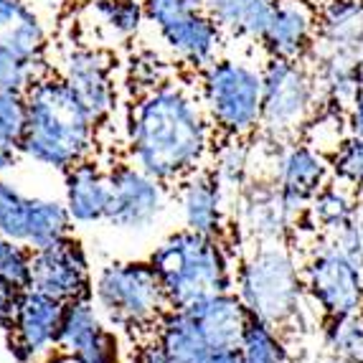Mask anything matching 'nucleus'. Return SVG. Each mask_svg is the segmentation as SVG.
Returning <instances> with one entry per match:
<instances>
[{
	"mask_svg": "<svg viewBox=\"0 0 363 363\" xmlns=\"http://www.w3.org/2000/svg\"><path fill=\"white\" fill-rule=\"evenodd\" d=\"M206 107L178 84H155L133 104L128 145L135 165L163 183H181L211 147Z\"/></svg>",
	"mask_w": 363,
	"mask_h": 363,
	"instance_id": "1",
	"label": "nucleus"
},
{
	"mask_svg": "<svg viewBox=\"0 0 363 363\" xmlns=\"http://www.w3.org/2000/svg\"><path fill=\"white\" fill-rule=\"evenodd\" d=\"M28 125L21 152L46 168L64 170L86 160L94 145V117L61 77H41L26 91Z\"/></svg>",
	"mask_w": 363,
	"mask_h": 363,
	"instance_id": "2",
	"label": "nucleus"
},
{
	"mask_svg": "<svg viewBox=\"0 0 363 363\" xmlns=\"http://www.w3.org/2000/svg\"><path fill=\"white\" fill-rule=\"evenodd\" d=\"M160 277L170 310L191 308L203 297L231 292L236 274L221 239L181 229L155 247L147 259Z\"/></svg>",
	"mask_w": 363,
	"mask_h": 363,
	"instance_id": "3",
	"label": "nucleus"
},
{
	"mask_svg": "<svg viewBox=\"0 0 363 363\" xmlns=\"http://www.w3.org/2000/svg\"><path fill=\"white\" fill-rule=\"evenodd\" d=\"M236 295L249 315L287 335L303 310V264L287 242L257 244L236 269Z\"/></svg>",
	"mask_w": 363,
	"mask_h": 363,
	"instance_id": "4",
	"label": "nucleus"
},
{
	"mask_svg": "<svg viewBox=\"0 0 363 363\" xmlns=\"http://www.w3.org/2000/svg\"><path fill=\"white\" fill-rule=\"evenodd\" d=\"M262 72L244 61L216 59L201 69V102L213 130L226 140H249L262 130Z\"/></svg>",
	"mask_w": 363,
	"mask_h": 363,
	"instance_id": "5",
	"label": "nucleus"
},
{
	"mask_svg": "<svg viewBox=\"0 0 363 363\" xmlns=\"http://www.w3.org/2000/svg\"><path fill=\"white\" fill-rule=\"evenodd\" d=\"M262 130L272 140L295 143L318 115L320 84L305 61L267 59L262 67Z\"/></svg>",
	"mask_w": 363,
	"mask_h": 363,
	"instance_id": "6",
	"label": "nucleus"
},
{
	"mask_svg": "<svg viewBox=\"0 0 363 363\" xmlns=\"http://www.w3.org/2000/svg\"><path fill=\"white\" fill-rule=\"evenodd\" d=\"M97 308L112 325L147 328L168 313L160 277L150 262H115L99 272L91 287Z\"/></svg>",
	"mask_w": 363,
	"mask_h": 363,
	"instance_id": "7",
	"label": "nucleus"
},
{
	"mask_svg": "<svg viewBox=\"0 0 363 363\" xmlns=\"http://www.w3.org/2000/svg\"><path fill=\"white\" fill-rule=\"evenodd\" d=\"M303 285L323 318L363 313V267L345 255L335 239L315 242L303 262Z\"/></svg>",
	"mask_w": 363,
	"mask_h": 363,
	"instance_id": "8",
	"label": "nucleus"
},
{
	"mask_svg": "<svg viewBox=\"0 0 363 363\" xmlns=\"http://www.w3.org/2000/svg\"><path fill=\"white\" fill-rule=\"evenodd\" d=\"M145 16L186 64L206 69L218 59L224 28L203 0H145Z\"/></svg>",
	"mask_w": 363,
	"mask_h": 363,
	"instance_id": "9",
	"label": "nucleus"
},
{
	"mask_svg": "<svg viewBox=\"0 0 363 363\" xmlns=\"http://www.w3.org/2000/svg\"><path fill=\"white\" fill-rule=\"evenodd\" d=\"M109 208L107 218L112 226L125 231H143L157 221L165 208L163 181L152 178L140 165L120 163L109 170Z\"/></svg>",
	"mask_w": 363,
	"mask_h": 363,
	"instance_id": "10",
	"label": "nucleus"
},
{
	"mask_svg": "<svg viewBox=\"0 0 363 363\" xmlns=\"http://www.w3.org/2000/svg\"><path fill=\"white\" fill-rule=\"evenodd\" d=\"M30 290L56 297L61 303L89 297L91 274L84 247L72 236H64L51 247L36 249L30 262Z\"/></svg>",
	"mask_w": 363,
	"mask_h": 363,
	"instance_id": "11",
	"label": "nucleus"
},
{
	"mask_svg": "<svg viewBox=\"0 0 363 363\" xmlns=\"http://www.w3.org/2000/svg\"><path fill=\"white\" fill-rule=\"evenodd\" d=\"M333 163H328V157L305 140L287 143V147L279 150L274 160V183L287 213L295 221L308 213L310 201L333 181Z\"/></svg>",
	"mask_w": 363,
	"mask_h": 363,
	"instance_id": "12",
	"label": "nucleus"
},
{
	"mask_svg": "<svg viewBox=\"0 0 363 363\" xmlns=\"http://www.w3.org/2000/svg\"><path fill=\"white\" fill-rule=\"evenodd\" d=\"M64 305L67 303L38 290L23 292L16 318L8 328L11 353L21 363H36L49 356L51 348H59Z\"/></svg>",
	"mask_w": 363,
	"mask_h": 363,
	"instance_id": "13",
	"label": "nucleus"
},
{
	"mask_svg": "<svg viewBox=\"0 0 363 363\" xmlns=\"http://www.w3.org/2000/svg\"><path fill=\"white\" fill-rule=\"evenodd\" d=\"M59 348L86 363H120L117 338L99 320L89 297H79L64 305Z\"/></svg>",
	"mask_w": 363,
	"mask_h": 363,
	"instance_id": "14",
	"label": "nucleus"
},
{
	"mask_svg": "<svg viewBox=\"0 0 363 363\" xmlns=\"http://www.w3.org/2000/svg\"><path fill=\"white\" fill-rule=\"evenodd\" d=\"M61 79L82 99L94 122H102L115 107V84L109 74V59L97 49L77 46L61 59Z\"/></svg>",
	"mask_w": 363,
	"mask_h": 363,
	"instance_id": "15",
	"label": "nucleus"
},
{
	"mask_svg": "<svg viewBox=\"0 0 363 363\" xmlns=\"http://www.w3.org/2000/svg\"><path fill=\"white\" fill-rule=\"evenodd\" d=\"M259 43L269 59L305 61L318 43V8L305 0H279Z\"/></svg>",
	"mask_w": 363,
	"mask_h": 363,
	"instance_id": "16",
	"label": "nucleus"
},
{
	"mask_svg": "<svg viewBox=\"0 0 363 363\" xmlns=\"http://www.w3.org/2000/svg\"><path fill=\"white\" fill-rule=\"evenodd\" d=\"M242 224L249 234L255 236L257 244H274L287 242V234L295 226V218L287 213L277 183L257 181L242 188Z\"/></svg>",
	"mask_w": 363,
	"mask_h": 363,
	"instance_id": "17",
	"label": "nucleus"
},
{
	"mask_svg": "<svg viewBox=\"0 0 363 363\" xmlns=\"http://www.w3.org/2000/svg\"><path fill=\"white\" fill-rule=\"evenodd\" d=\"M224 188L213 176V170L199 168L188 178L181 181V211L186 229L196 231V234L213 236L221 239L226 226L224 216Z\"/></svg>",
	"mask_w": 363,
	"mask_h": 363,
	"instance_id": "18",
	"label": "nucleus"
},
{
	"mask_svg": "<svg viewBox=\"0 0 363 363\" xmlns=\"http://www.w3.org/2000/svg\"><path fill=\"white\" fill-rule=\"evenodd\" d=\"M199 323L201 333L206 335L213 351H234L242 345L244 330H247L252 315L242 297L236 292H221V295L203 297L191 308H186Z\"/></svg>",
	"mask_w": 363,
	"mask_h": 363,
	"instance_id": "19",
	"label": "nucleus"
},
{
	"mask_svg": "<svg viewBox=\"0 0 363 363\" xmlns=\"http://www.w3.org/2000/svg\"><path fill=\"white\" fill-rule=\"evenodd\" d=\"M109 173H104L89 157L67 170V208L77 224H94L107 218L109 208Z\"/></svg>",
	"mask_w": 363,
	"mask_h": 363,
	"instance_id": "20",
	"label": "nucleus"
},
{
	"mask_svg": "<svg viewBox=\"0 0 363 363\" xmlns=\"http://www.w3.org/2000/svg\"><path fill=\"white\" fill-rule=\"evenodd\" d=\"M318 41L325 51L363 56V0H328L318 11Z\"/></svg>",
	"mask_w": 363,
	"mask_h": 363,
	"instance_id": "21",
	"label": "nucleus"
},
{
	"mask_svg": "<svg viewBox=\"0 0 363 363\" xmlns=\"http://www.w3.org/2000/svg\"><path fill=\"white\" fill-rule=\"evenodd\" d=\"M155 340L173 363H208V358L216 353L186 308L168 310L157 320Z\"/></svg>",
	"mask_w": 363,
	"mask_h": 363,
	"instance_id": "22",
	"label": "nucleus"
},
{
	"mask_svg": "<svg viewBox=\"0 0 363 363\" xmlns=\"http://www.w3.org/2000/svg\"><path fill=\"white\" fill-rule=\"evenodd\" d=\"M46 30L23 0H0V54L43 59Z\"/></svg>",
	"mask_w": 363,
	"mask_h": 363,
	"instance_id": "23",
	"label": "nucleus"
},
{
	"mask_svg": "<svg viewBox=\"0 0 363 363\" xmlns=\"http://www.w3.org/2000/svg\"><path fill=\"white\" fill-rule=\"evenodd\" d=\"M358 208H361V191L345 183L343 178L333 176V181L310 201L308 218L313 221L315 231H323L328 239H335L356 218Z\"/></svg>",
	"mask_w": 363,
	"mask_h": 363,
	"instance_id": "24",
	"label": "nucleus"
},
{
	"mask_svg": "<svg viewBox=\"0 0 363 363\" xmlns=\"http://www.w3.org/2000/svg\"><path fill=\"white\" fill-rule=\"evenodd\" d=\"M279 0H206V11L224 30L259 43Z\"/></svg>",
	"mask_w": 363,
	"mask_h": 363,
	"instance_id": "25",
	"label": "nucleus"
},
{
	"mask_svg": "<svg viewBox=\"0 0 363 363\" xmlns=\"http://www.w3.org/2000/svg\"><path fill=\"white\" fill-rule=\"evenodd\" d=\"M315 74L328 104L351 107L361 97V56L325 51Z\"/></svg>",
	"mask_w": 363,
	"mask_h": 363,
	"instance_id": "26",
	"label": "nucleus"
},
{
	"mask_svg": "<svg viewBox=\"0 0 363 363\" xmlns=\"http://www.w3.org/2000/svg\"><path fill=\"white\" fill-rule=\"evenodd\" d=\"M38 208H41V199H30L8 181H0V236H8L13 242L28 247Z\"/></svg>",
	"mask_w": 363,
	"mask_h": 363,
	"instance_id": "27",
	"label": "nucleus"
},
{
	"mask_svg": "<svg viewBox=\"0 0 363 363\" xmlns=\"http://www.w3.org/2000/svg\"><path fill=\"white\" fill-rule=\"evenodd\" d=\"M239 351H242V363H292L285 335L257 318L249 320Z\"/></svg>",
	"mask_w": 363,
	"mask_h": 363,
	"instance_id": "28",
	"label": "nucleus"
},
{
	"mask_svg": "<svg viewBox=\"0 0 363 363\" xmlns=\"http://www.w3.org/2000/svg\"><path fill=\"white\" fill-rule=\"evenodd\" d=\"M211 170L224 191H239L242 194V188L247 186L249 178V140H226L213 155Z\"/></svg>",
	"mask_w": 363,
	"mask_h": 363,
	"instance_id": "29",
	"label": "nucleus"
},
{
	"mask_svg": "<svg viewBox=\"0 0 363 363\" xmlns=\"http://www.w3.org/2000/svg\"><path fill=\"white\" fill-rule=\"evenodd\" d=\"M323 343L330 356H361L363 358V313L325 318Z\"/></svg>",
	"mask_w": 363,
	"mask_h": 363,
	"instance_id": "30",
	"label": "nucleus"
},
{
	"mask_svg": "<svg viewBox=\"0 0 363 363\" xmlns=\"http://www.w3.org/2000/svg\"><path fill=\"white\" fill-rule=\"evenodd\" d=\"M348 138H351V130H348V125L343 128V120H340L338 112H318L303 133L305 143L313 145L318 152H323L325 157H333Z\"/></svg>",
	"mask_w": 363,
	"mask_h": 363,
	"instance_id": "31",
	"label": "nucleus"
},
{
	"mask_svg": "<svg viewBox=\"0 0 363 363\" xmlns=\"http://www.w3.org/2000/svg\"><path fill=\"white\" fill-rule=\"evenodd\" d=\"M49 69L43 67V59H26L16 54H0V89L26 94L38 79L46 77Z\"/></svg>",
	"mask_w": 363,
	"mask_h": 363,
	"instance_id": "32",
	"label": "nucleus"
},
{
	"mask_svg": "<svg viewBox=\"0 0 363 363\" xmlns=\"http://www.w3.org/2000/svg\"><path fill=\"white\" fill-rule=\"evenodd\" d=\"M94 11L99 13L102 23L117 36H133L140 30L145 16V3L138 0H94Z\"/></svg>",
	"mask_w": 363,
	"mask_h": 363,
	"instance_id": "33",
	"label": "nucleus"
},
{
	"mask_svg": "<svg viewBox=\"0 0 363 363\" xmlns=\"http://www.w3.org/2000/svg\"><path fill=\"white\" fill-rule=\"evenodd\" d=\"M30 262H33V249L13 242L8 236H0V282L18 290H30Z\"/></svg>",
	"mask_w": 363,
	"mask_h": 363,
	"instance_id": "34",
	"label": "nucleus"
},
{
	"mask_svg": "<svg viewBox=\"0 0 363 363\" xmlns=\"http://www.w3.org/2000/svg\"><path fill=\"white\" fill-rule=\"evenodd\" d=\"M28 125V104L26 94L0 89V138L8 143H16L21 147Z\"/></svg>",
	"mask_w": 363,
	"mask_h": 363,
	"instance_id": "35",
	"label": "nucleus"
},
{
	"mask_svg": "<svg viewBox=\"0 0 363 363\" xmlns=\"http://www.w3.org/2000/svg\"><path fill=\"white\" fill-rule=\"evenodd\" d=\"M333 173L338 178H343L345 183H351L353 188H358L363 194V140L361 138H348L343 145L338 147L333 157Z\"/></svg>",
	"mask_w": 363,
	"mask_h": 363,
	"instance_id": "36",
	"label": "nucleus"
},
{
	"mask_svg": "<svg viewBox=\"0 0 363 363\" xmlns=\"http://www.w3.org/2000/svg\"><path fill=\"white\" fill-rule=\"evenodd\" d=\"M335 242L356 264L363 267V208H358L356 218L335 236Z\"/></svg>",
	"mask_w": 363,
	"mask_h": 363,
	"instance_id": "37",
	"label": "nucleus"
},
{
	"mask_svg": "<svg viewBox=\"0 0 363 363\" xmlns=\"http://www.w3.org/2000/svg\"><path fill=\"white\" fill-rule=\"evenodd\" d=\"M23 292L26 290H18V287L0 282V325L6 328V330L11 328L13 318H16V310H18Z\"/></svg>",
	"mask_w": 363,
	"mask_h": 363,
	"instance_id": "38",
	"label": "nucleus"
},
{
	"mask_svg": "<svg viewBox=\"0 0 363 363\" xmlns=\"http://www.w3.org/2000/svg\"><path fill=\"white\" fill-rule=\"evenodd\" d=\"M135 363H173V361H170L168 353L160 348V343H157V340H150V343H145L138 351Z\"/></svg>",
	"mask_w": 363,
	"mask_h": 363,
	"instance_id": "39",
	"label": "nucleus"
},
{
	"mask_svg": "<svg viewBox=\"0 0 363 363\" xmlns=\"http://www.w3.org/2000/svg\"><path fill=\"white\" fill-rule=\"evenodd\" d=\"M345 120H348V130H351L353 138L363 140V94L348 107V117Z\"/></svg>",
	"mask_w": 363,
	"mask_h": 363,
	"instance_id": "40",
	"label": "nucleus"
},
{
	"mask_svg": "<svg viewBox=\"0 0 363 363\" xmlns=\"http://www.w3.org/2000/svg\"><path fill=\"white\" fill-rule=\"evenodd\" d=\"M18 152H21V147L16 145V143H8V140L0 138V173H6V170H11L13 165H16Z\"/></svg>",
	"mask_w": 363,
	"mask_h": 363,
	"instance_id": "41",
	"label": "nucleus"
},
{
	"mask_svg": "<svg viewBox=\"0 0 363 363\" xmlns=\"http://www.w3.org/2000/svg\"><path fill=\"white\" fill-rule=\"evenodd\" d=\"M208 363H242V351L234 348V351H218L208 358Z\"/></svg>",
	"mask_w": 363,
	"mask_h": 363,
	"instance_id": "42",
	"label": "nucleus"
},
{
	"mask_svg": "<svg viewBox=\"0 0 363 363\" xmlns=\"http://www.w3.org/2000/svg\"><path fill=\"white\" fill-rule=\"evenodd\" d=\"M36 363H86V361H82V358L72 356V353H67V351H59V353H49V356Z\"/></svg>",
	"mask_w": 363,
	"mask_h": 363,
	"instance_id": "43",
	"label": "nucleus"
},
{
	"mask_svg": "<svg viewBox=\"0 0 363 363\" xmlns=\"http://www.w3.org/2000/svg\"><path fill=\"white\" fill-rule=\"evenodd\" d=\"M323 363H363L361 356H328Z\"/></svg>",
	"mask_w": 363,
	"mask_h": 363,
	"instance_id": "44",
	"label": "nucleus"
}]
</instances>
